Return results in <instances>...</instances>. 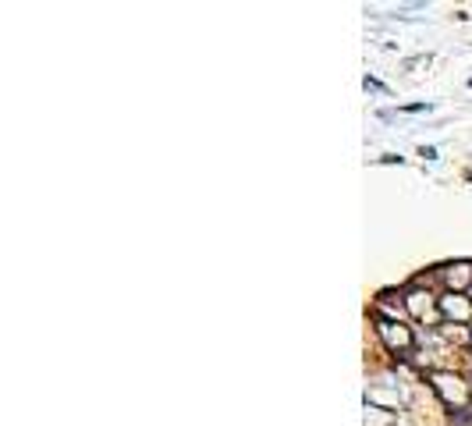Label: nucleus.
<instances>
[{
  "label": "nucleus",
  "instance_id": "obj_1",
  "mask_svg": "<svg viewBox=\"0 0 472 426\" xmlns=\"http://www.w3.org/2000/svg\"><path fill=\"white\" fill-rule=\"evenodd\" d=\"M430 380H433V391H437L447 405H465V401H468V387H465L461 376L437 369V373H430Z\"/></svg>",
  "mask_w": 472,
  "mask_h": 426
},
{
  "label": "nucleus",
  "instance_id": "obj_3",
  "mask_svg": "<svg viewBox=\"0 0 472 426\" xmlns=\"http://www.w3.org/2000/svg\"><path fill=\"white\" fill-rule=\"evenodd\" d=\"M440 313H444V316H454L458 323H465V320L472 316V306H468L461 295H444V299H440Z\"/></svg>",
  "mask_w": 472,
  "mask_h": 426
},
{
  "label": "nucleus",
  "instance_id": "obj_5",
  "mask_svg": "<svg viewBox=\"0 0 472 426\" xmlns=\"http://www.w3.org/2000/svg\"><path fill=\"white\" fill-rule=\"evenodd\" d=\"M405 302H408V313H412V316H419V320H426V316H433V313H437V309H433V295L412 292Z\"/></svg>",
  "mask_w": 472,
  "mask_h": 426
},
{
  "label": "nucleus",
  "instance_id": "obj_4",
  "mask_svg": "<svg viewBox=\"0 0 472 426\" xmlns=\"http://www.w3.org/2000/svg\"><path fill=\"white\" fill-rule=\"evenodd\" d=\"M440 274H444L447 288H465V284L472 281V263H451V267H444Z\"/></svg>",
  "mask_w": 472,
  "mask_h": 426
},
{
  "label": "nucleus",
  "instance_id": "obj_2",
  "mask_svg": "<svg viewBox=\"0 0 472 426\" xmlns=\"http://www.w3.org/2000/svg\"><path fill=\"white\" fill-rule=\"evenodd\" d=\"M376 330H380V338H384V345H387V348H394V352L412 348V330H408L405 323H391V320H384Z\"/></svg>",
  "mask_w": 472,
  "mask_h": 426
}]
</instances>
